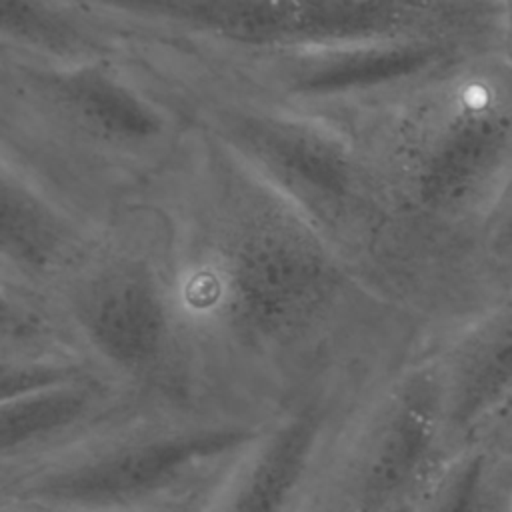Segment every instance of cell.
Returning a JSON list of instances; mask_svg holds the SVG:
<instances>
[{"label": "cell", "instance_id": "14", "mask_svg": "<svg viewBox=\"0 0 512 512\" xmlns=\"http://www.w3.org/2000/svg\"><path fill=\"white\" fill-rule=\"evenodd\" d=\"M66 356L90 354L60 294L0 280V362Z\"/></svg>", "mask_w": 512, "mask_h": 512}, {"label": "cell", "instance_id": "2", "mask_svg": "<svg viewBox=\"0 0 512 512\" xmlns=\"http://www.w3.org/2000/svg\"><path fill=\"white\" fill-rule=\"evenodd\" d=\"M318 114L350 132L372 172L386 218L380 296L436 344L508 288L484 236L512 178L510 50Z\"/></svg>", "mask_w": 512, "mask_h": 512}, {"label": "cell", "instance_id": "16", "mask_svg": "<svg viewBox=\"0 0 512 512\" xmlns=\"http://www.w3.org/2000/svg\"><path fill=\"white\" fill-rule=\"evenodd\" d=\"M108 374L90 356H66L28 362H0V400L18 398L62 382L86 378L92 374Z\"/></svg>", "mask_w": 512, "mask_h": 512}, {"label": "cell", "instance_id": "17", "mask_svg": "<svg viewBox=\"0 0 512 512\" xmlns=\"http://www.w3.org/2000/svg\"><path fill=\"white\" fill-rule=\"evenodd\" d=\"M484 260L502 286H512V178L490 216Z\"/></svg>", "mask_w": 512, "mask_h": 512}, {"label": "cell", "instance_id": "5", "mask_svg": "<svg viewBox=\"0 0 512 512\" xmlns=\"http://www.w3.org/2000/svg\"><path fill=\"white\" fill-rule=\"evenodd\" d=\"M272 412L140 404L68 448L0 466V502L90 512L186 510L204 500Z\"/></svg>", "mask_w": 512, "mask_h": 512}, {"label": "cell", "instance_id": "4", "mask_svg": "<svg viewBox=\"0 0 512 512\" xmlns=\"http://www.w3.org/2000/svg\"><path fill=\"white\" fill-rule=\"evenodd\" d=\"M122 56L190 126L230 148L296 206L378 292L386 218L372 172L344 126L182 46L124 36Z\"/></svg>", "mask_w": 512, "mask_h": 512}, {"label": "cell", "instance_id": "8", "mask_svg": "<svg viewBox=\"0 0 512 512\" xmlns=\"http://www.w3.org/2000/svg\"><path fill=\"white\" fill-rule=\"evenodd\" d=\"M448 454L440 376L424 352L364 392L332 444L314 498L326 512L410 506Z\"/></svg>", "mask_w": 512, "mask_h": 512}, {"label": "cell", "instance_id": "1", "mask_svg": "<svg viewBox=\"0 0 512 512\" xmlns=\"http://www.w3.org/2000/svg\"><path fill=\"white\" fill-rule=\"evenodd\" d=\"M162 218L184 310L214 396L272 412L352 366H398L426 334L214 136L190 126L142 198Z\"/></svg>", "mask_w": 512, "mask_h": 512}, {"label": "cell", "instance_id": "22", "mask_svg": "<svg viewBox=\"0 0 512 512\" xmlns=\"http://www.w3.org/2000/svg\"><path fill=\"white\" fill-rule=\"evenodd\" d=\"M510 54H512V30H510Z\"/></svg>", "mask_w": 512, "mask_h": 512}, {"label": "cell", "instance_id": "11", "mask_svg": "<svg viewBox=\"0 0 512 512\" xmlns=\"http://www.w3.org/2000/svg\"><path fill=\"white\" fill-rule=\"evenodd\" d=\"M450 454L476 442L512 406V286L430 350Z\"/></svg>", "mask_w": 512, "mask_h": 512}, {"label": "cell", "instance_id": "13", "mask_svg": "<svg viewBox=\"0 0 512 512\" xmlns=\"http://www.w3.org/2000/svg\"><path fill=\"white\" fill-rule=\"evenodd\" d=\"M0 52L74 64L124 52L122 34L78 0H0Z\"/></svg>", "mask_w": 512, "mask_h": 512}, {"label": "cell", "instance_id": "3", "mask_svg": "<svg viewBox=\"0 0 512 512\" xmlns=\"http://www.w3.org/2000/svg\"><path fill=\"white\" fill-rule=\"evenodd\" d=\"M188 130L122 54L52 64L0 52V158L98 226L148 194Z\"/></svg>", "mask_w": 512, "mask_h": 512}, {"label": "cell", "instance_id": "21", "mask_svg": "<svg viewBox=\"0 0 512 512\" xmlns=\"http://www.w3.org/2000/svg\"><path fill=\"white\" fill-rule=\"evenodd\" d=\"M410 506H402V508H396V510H390V512H408Z\"/></svg>", "mask_w": 512, "mask_h": 512}, {"label": "cell", "instance_id": "18", "mask_svg": "<svg viewBox=\"0 0 512 512\" xmlns=\"http://www.w3.org/2000/svg\"><path fill=\"white\" fill-rule=\"evenodd\" d=\"M476 442L488 450L498 478L512 496V406Z\"/></svg>", "mask_w": 512, "mask_h": 512}, {"label": "cell", "instance_id": "10", "mask_svg": "<svg viewBox=\"0 0 512 512\" xmlns=\"http://www.w3.org/2000/svg\"><path fill=\"white\" fill-rule=\"evenodd\" d=\"M102 230L0 158V280L58 292L86 262Z\"/></svg>", "mask_w": 512, "mask_h": 512}, {"label": "cell", "instance_id": "20", "mask_svg": "<svg viewBox=\"0 0 512 512\" xmlns=\"http://www.w3.org/2000/svg\"><path fill=\"white\" fill-rule=\"evenodd\" d=\"M316 490V488H314ZM304 512H326L320 504H318V500L314 498V494H312V498H310V502H308V506L304 508Z\"/></svg>", "mask_w": 512, "mask_h": 512}, {"label": "cell", "instance_id": "15", "mask_svg": "<svg viewBox=\"0 0 512 512\" xmlns=\"http://www.w3.org/2000/svg\"><path fill=\"white\" fill-rule=\"evenodd\" d=\"M510 506L488 450L470 442L444 458L408 512H508Z\"/></svg>", "mask_w": 512, "mask_h": 512}, {"label": "cell", "instance_id": "7", "mask_svg": "<svg viewBox=\"0 0 512 512\" xmlns=\"http://www.w3.org/2000/svg\"><path fill=\"white\" fill-rule=\"evenodd\" d=\"M122 36L222 54L420 38L510 50L512 0H78Z\"/></svg>", "mask_w": 512, "mask_h": 512}, {"label": "cell", "instance_id": "12", "mask_svg": "<svg viewBox=\"0 0 512 512\" xmlns=\"http://www.w3.org/2000/svg\"><path fill=\"white\" fill-rule=\"evenodd\" d=\"M140 404L104 372L0 400V466L68 448Z\"/></svg>", "mask_w": 512, "mask_h": 512}, {"label": "cell", "instance_id": "9", "mask_svg": "<svg viewBox=\"0 0 512 512\" xmlns=\"http://www.w3.org/2000/svg\"><path fill=\"white\" fill-rule=\"evenodd\" d=\"M394 368H342L288 396L194 512H304L352 410Z\"/></svg>", "mask_w": 512, "mask_h": 512}, {"label": "cell", "instance_id": "23", "mask_svg": "<svg viewBox=\"0 0 512 512\" xmlns=\"http://www.w3.org/2000/svg\"><path fill=\"white\" fill-rule=\"evenodd\" d=\"M508 512H512V506H510V510H508Z\"/></svg>", "mask_w": 512, "mask_h": 512}, {"label": "cell", "instance_id": "19", "mask_svg": "<svg viewBox=\"0 0 512 512\" xmlns=\"http://www.w3.org/2000/svg\"><path fill=\"white\" fill-rule=\"evenodd\" d=\"M198 508H186L178 512H194ZM0 512H90V510H68V508H46V506H32V504H16V502H0Z\"/></svg>", "mask_w": 512, "mask_h": 512}, {"label": "cell", "instance_id": "6", "mask_svg": "<svg viewBox=\"0 0 512 512\" xmlns=\"http://www.w3.org/2000/svg\"><path fill=\"white\" fill-rule=\"evenodd\" d=\"M58 294L86 352L138 398L222 404L178 292L164 222L148 202L104 226Z\"/></svg>", "mask_w": 512, "mask_h": 512}]
</instances>
